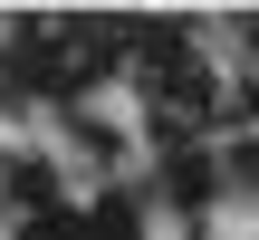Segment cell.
<instances>
[{
    "instance_id": "cell-1",
    "label": "cell",
    "mask_w": 259,
    "mask_h": 240,
    "mask_svg": "<svg viewBox=\"0 0 259 240\" xmlns=\"http://www.w3.org/2000/svg\"><path fill=\"white\" fill-rule=\"evenodd\" d=\"M77 231H87V221H77L67 202H48V212H29V221H19V240H77Z\"/></svg>"
},
{
    "instance_id": "cell-2",
    "label": "cell",
    "mask_w": 259,
    "mask_h": 240,
    "mask_svg": "<svg viewBox=\"0 0 259 240\" xmlns=\"http://www.w3.org/2000/svg\"><path fill=\"white\" fill-rule=\"evenodd\" d=\"M87 231H96V240H144V231H135V202H106Z\"/></svg>"
}]
</instances>
